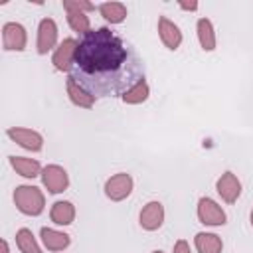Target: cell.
Returning <instances> with one entry per match:
<instances>
[{
	"label": "cell",
	"mask_w": 253,
	"mask_h": 253,
	"mask_svg": "<svg viewBox=\"0 0 253 253\" xmlns=\"http://www.w3.org/2000/svg\"><path fill=\"white\" fill-rule=\"evenodd\" d=\"M142 61L134 51L109 28H97L81 36L73 73L83 87L95 97L125 93L130 85L144 79Z\"/></svg>",
	"instance_id": "1"
},
{
	"label": "cell",
	"mask_w": 253,
	"mask_h": 253,
	"mask_svg": "<svg viewBox=\"0 0 253 253\" xmlns=\"http://www.w3.org/2000/svg\"><path fill=\"white\" fill-rule=\"evenodd\" d=\"M14 204L20 213L36 217L45 210V196L38 186L22 184L14 190Z\"/></svg>",
	"instance_id": "2"
},
{
	"label": "cell",
	"mask_w": 253,
	"mask_h": 253,
	"mask_svg": "<svg viewBox=\"0 0 253 253\" xmlns=\"http://www.w3.org/2000/svg\"><path fill=\"white\" fill-rule=\"evenodd\" d=\"M59 38V30L53 18H42L38 24V38H36V49L40 55H45L49 51H55Z\"/></svg>",
	"instance_id": "3"
},
{
	"label": "cell",
	"mask_w": 253,
	"mask_h": 253,
	"mask_svg": "<svg viewBox=\"0 0 253 253\" xmlns=\"http://www.w3.org/2000/svg\"><path fill=\"white\" fill-rule=\"evenodd\" d=\"M196 213H198L200 223L210 225V227H219V225H225V221H227V215H225L223 208L215 200H211L208 196H204V198L198 200Z\"/></svg>",
	"instance_id": "4"
},
{
	"label": "cell",
	"mask_w": 253,
	"mask_h": 253,
	"mask_svg": "<svg viewBox=\"0 0 253 253\" xmlns=\"http://www.w3.org/2000/svg\"><path fill=\"white\" fill-rule=\"evenodd\" d=\"M77 47H79V42L75 38H65L59 42V45L55 47V51L51 53V63L57 71H63V73H69L73 69V63H75V55H77Z\"/></svg>",
	"instance_id": "5"
},
{
	"label": "cell",
	"mask_w": 253,
	"mask_h": 253,
	"mask_svg": "<svg viewBox=\"0 0 253 253\" xmlns=\"http://www.w3.org/2000/svg\"><path fill=\"white\" fill-rule=\"evenodd\" d=\"M132 188H134L132 176L126 172H119L105 182V196L111 202H123L132 194Z\"/></svg>",
	"instance_id": "6"
},
{
	"label": "cell",
	"mask_w": 253,
	"mask_h": 253,
	"mask_svg": "<svg viewBox=\"0 0 253 253\" xmlns=\"http://www.w3.org/2000/svg\"><path fill=\"white\" fill-rule=\"evenodd\" d=\"M42 184L49 194H61L69 186V174L59 164H47L42 170Z\"/></svg>",
	"instance_id": "7"
},
{
	"label": "cell",
	"mask_w": 253,
	"mask_h": 253,
	"mask_svg": "<svg viewBox=\"0 0 253 253\" xmlns=\"http://www.w3.org/2000/svg\"><path fill=\"white\" fill-rule=\"evenodd\" d=\"M28 45V32L18 22H6L2 26V47L6 51H24Z\"/></svg>",
	"instance_id": "8"
},
{
	"label": "cell",
	"mask_w": 253,
	"mask_h": 253,
	"mask_svg": "<svg viewBox=\"0 0 253 253\" xmlns=\"http://www.w3.org/2000/svg\"><path fill=\"white\" fill-rule=\"evenodd\" d=\"M6 134L18 146H22L30 152H40L43 148V136L38 130H32V128H26V126H10L6 130Z\"/></svg>",
	"instance_id": "9"
},
{
	"label": "cell",
	"mask_w": 253,
	"mask_h": 253,
	"mask_svg": "<svg viewBox=\"0 0 253 253\" xmlns=\"http://www.w3.org/2000/svg\"><path fill=\"white\" fill-rule=\"evenodd\" d=\"M164 215H166L164 213V206L160 202L152 200V202H148V204L142 206V210L138 213V223H140V227L144 231H156V229L162 227Z\"/></svg>",
	"instance_id": "10"
},
{
	"label": "cell",
	"mask_w": 253,
	"mask_h": 253,
	"mask_svg": "<svg viewBox=\"0 0 253 253\" xmlns=\"http://www.w3.org/2000/svg\"><path fill=\"white\" fill-rule=\"evenodd\" d=\"M215 192L225 204H235L241 196V182L233 172H223L215 182Z\"/></svg>",
	"instance_id": "11"
},
{
	"label": "cell",
	"mask_w": 253,
	"mask_h": 253,
	"mask_svg": "<svg viewBox=\"0 0 253 253\" xmlns=\"http://www.w3.org/2000/svg\"><path fill=\"white\" fill-rule=\"evenodd\" d=\"M65 91H67V97H69V101L75 105V107H79V109H91L93 105H95V95L87 89V87H83L75 77H67V81H65Z\"/></svg>",
	"instance_id": "12"
},
{
	"label": "cell",
	"mask_w": 253,
	"mask_h": 253,
	"mask_svg": "<svg viewBox=\"0 0 253 253\" xmlns=\"http://www.w3.org/2000/svg\"><path fill=\"white\" fill-rule=\"evenodd\" d=\"M158 38L164 43V47H168L172 51H176L182 45V40H184L180 28L170 18H166V16L158 18Z\"/></svg>",
	"instance_id": "13"
},
{
	"label": "cell",
	"mask_w": 253,
	"mask_h": 253,
	"mask_svg": "<svg viewBox=\"0 0 253 253\" xmlns=\"http://www.w3.org/2000/svg\"><path fill=\"white\" fill-rule=\"evenodd\" d=\"M40 237H42V243L47 251H63L71 243V237L65 231H59L53 227H42Z\"/></svg>",
	"instance_id": "14"
},
{
	"label": "cell",
	"mask_w": 253,
	"mask_h": 253,
	"mask_svg": "<svg viewBox=\"0 0 253 253\" xmlns=\"http://www.w3.org/2000/svg\"><path fill=\"white\" fill-rule=\"evenodd\" d=\"M10 166L16 170V174L28 180L42 176V170H43L36 158H28V156H10Z\"/></svg>",
	"instance_id": "15"
},
{
	"label": "cell",
	"mask_w": 253,
	"mask_h": 253,
	"mask_svg": "<svg viewBox=\"0 0 253 253\" xmlns=\"http://www.w3.org/2000/svg\"><path fill=\"white\" fill-rule=\"evenodd\" d=\"M196 34H198L200 47H202L204 51H213V49H215L217 40H215V30H213L211 20L200 18V20L196 22Z\"/></svg>",
	"instance_id": "16"
},
{
	"label": "cell",
	"mask_w": 253,
	"mask_h": 253,
	"mask_svg": "<svg viewBox=\"0 0 253 253\" xmlns=\"http://www.w3.org/2000/svg\"><path fill=\"white\" fill-rule=\"evenodd\" d=\"M49 219L55 225H71L75 221V206L67 200H59L49 210Z\"/></svg>",
	"instance_id": "17"
},
{
	"label": "cell",
	"mask_w": 253,
	"mask_h": 253,
	"mask_svg": "<svg viewBox=\"0 0 253 253\" xmlns=\"http://www.w3.org/2000/svg\"><path fill=\"white\" fill-rule=\"evenodd\" d=\"M194 245L198 253H221L223 249V241L219 235L211 233V231H200L194 237Z\"/></svg>",
	"instance_id": "18"
},
{
	"label": "cell",
	"mask_w": 253,
	"mask_h": 253,
	"mask_svg": "<svg viewBox=\"0 0 253 253\" xmlns=\"http://www.w3.org/2000/svg\"><path fill=\"white\" fill-rule=\"evenodd\" d=\"M97 10L109 24H123L128 14V10L123 2H103L97 6Z\"/></svg>",
	"instance_id": "19"
},
{
	"label": "cell",
	"mask_w": 253,
	"mask_h": 253,
	"mask_svg": "<svg viewBox=\"0 0 253 253\" xmlns=\"http://www.w3.org/2000/svg\"><path fill=\"white\" fill-rule=\"evenodd\" d=\"M148 95H150V87H148L146 79H140V81H136L134 85H130L121 95V101L126 103V105H140V103H144L148 99Z\"/></svg>",
	"instance_id": "20"
},
{
	"label": "cell",
	"mask_w": 253,
	"mask_h": 253,
	"mask_svg": "<svg viewBox=\"0 0 253 253\" xmlns=\"http://www.w3.org/2000/svg\"><path fill=\"white\" fill-rule=\"evenodd\" d=\"M16 245L22 253H43L40 243L36 241L32 229H28V227H20L16 231Z\"/></svg>",
	"instance_id": "21"
},
{
	"label": "cell",
	"mask_w": 253,
	"mask_h": 253,
	"mask_svg": "<svg viewBox=\"0 0 253 253\" xmlns=\"http://www.w3.org/2000/svg\"><path fill=\"white\" fill-rule=\"evenodd\" d=\"M67 24L73 32L85 36L91 32V20L85 12H67Z\"/></svg>",
	"instance_id": "22"
},
{
	"label": "cell",
	"mask_w": 253,
	"mask_h": 253,
	"mask_svg": "<svg viewBox=\"0 0 253 253\" xmlns=\"http://www.w3.org/2000/svg\"><path fill=\"white\" fill-rule=\"evenodd\" d=\"M61 4H63L65 12H85V14H89V12H93L97 8L89 0H63Z\"/></svg>",
	"instance_id": "23"
},
{
	"label": "cell",
	"mask_w": 253,
	"mask_h": 253,
	"mask_svg": "<svg viewBox=\"0 0 253 253\" xmlns=\"http://www.w3.org/2000/svg\"><path fill=\"white\" fill-rule=\"evenodd\" d=\"M174 253H192L190 251V243L186 239H178L174 243Z\"/></svg>",
	"instance_id": "24"
},
{
	"label": "cell",
	"mask_w": 253,
	"mask_h": 253,
	"mask_svg": "<svg viewBox=\"0 0 253 253\" xmlns=\"http://www.w3.org/2000/svg\"><path fill=\"white\" fill-rule=\"evenodd\" d=\"M178 6H180L182 10H186V12H196V10H198V2H194V0H192V2H182V0H180Z\"/></svg>",
	"instance_id": "25"
},
{
	"label": "cell",
	"mask_w": 253,
	"mask_h": 253,
	"mask_svg": "<svg viewBox=\"0 0 253 253\" xmlns=\"http://www.w3.org/2000/svg\"><path fill=\"white\" fill-rule=\"evenodd\" d=\"M0 247H2V251H0V253H10V247H8V241H6V239H2V241H0Z\"/></svg>",
	"instance_id": "26"
},
{
	"label": "cell",
	"mask_w": 253,
	"mask_h": 253,
	"mask_svg": "<svg viewBox=\"0 0 253 253\" xmlns=\"http://www.w3.org/2000/svg\"><path fill=\"white\" fill-rule=\"evenodd\" d=\"M249 219H251V225H253V210H251V215H249Z\"/></svg>",
	"instance_id": "27"
},
{
	"label": "cell",
	"mask_w": 253,
	"mask_h": 253,
	"mask_svg": "<svg viewBox=\"0 0 253 253\" xmlns=\"http://www.w3.org/2000/svg\"><path fill=\"white\" fill-rule=\"evenodd\" d=\"M152 253H164V251H160V249H156V251H152Z\"/></svg>",
	"instance_id": "28"
}]
</instances>
